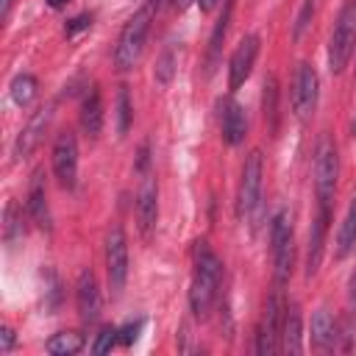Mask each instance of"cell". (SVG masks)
I'll return each instance as SVG.
<instances>
[{
    "label": "cell",
    "mask_w": 356,
    "mask_h": 356,
    "mask_svg": "<svg viewBox=\"0 0 356 356\" xmlns=\"http://www.w3.org/2000/svg\"><path fill=\"white\" fill-rule=\"evenodd\" d=\"M120 339V331L117 328H111V325H106V328H100V334L95 337V342H92V353H97V356H103V353H108L111 348H114V342Z\"/></svg>",
    "instance_id": "28"
},
{
    "label": "cell",
    "mask_w": 356,
    "mask_h": 356,
    "mask_svg": "<svg viewBox=\"0 0 356 356\" xmlns=\"http://www.w3.org/2000/svg\"><path fill=\"white\" fill-rule=\"evenodd\" d=\"M3 234H6V242H8V245L22 242V236H25V228H22V211L17 209V203H14V200H8V203H6V222H3Z\"/></svg>",
    "instance_id": "24"
},
{
    "label": "cell",
    "mask_w": 356,
    "mask_h": 356,
    "mask_svg": "<svg viewBox=\"0 0 356 356\" xmlns=\"http://www.w3.org/2000/svg\"><path fill=\"white\" fill-rule=\"evenodd\" d=\"M350 134L356 136V117H353V125H350Z\"/></svg>",
    "instance_id": "36"
},
{
    "label": "cell",
    "mask_w": 356,
    "mask_h": 356,
    "mask_svg": "<svg viewBox=\"0 0 356 356\" xmlns=\"http://www.w3.org/2000/svg\"><path fill=\"white\" fill-rule=\"evenodd\" d=\"M150 17H153V3H147L142 11H136L125 22V28H122V33L117 39V47H114V64H117V70L128 72V70L136 67V61H139V56L145 50L147 31H150Z\"/></svg>",
    "instance_id": "2"
},
{
    "label": "cell",
    "mask_w": 356,
    "mask_h": 356,
    "mask_svg": "<svg viewBox=\"0 0 356 356\" xmlns=\"http://www.w3.org/2000/svg\"><path fill=\"white\" fill-rule=\"evenodd\" d=\"M53 172L61 189H72L78 178V142L72 131H61L53 142Z\"/></svg>",
    "instance_id": "8"
},
{
    "label": "cell",
    "mask_w": 356,
    "mask_h": 356,
    "mask_svg": "<svg viewBox=\"0 0 356 356\" xmlns=\"http://www.w3.org/2000/svg\"><path fill=\"white\" fill-rule=\"evenodd\" d=\"M286 314H284V323H281V350H286V353H300L303 350V334H300V312H298V306L292 303V306H286L284 309Z\"/></svg>",
    "instance_id": "18"
},
{
    "label": "cell",
    "mask_w": 356,
    "mask_h": 356,
    "mask_svg": "<svg viewBox=\"0 0 356 356\" xmlns=\"http://www.w3.org/2000/svg\"><path fill=\"white\" fill-rule=\"evenodd\" d=\"M81 128L86 136H97L100 128H103V100H100V89L97 83H92L83 95V103H81Z\"/></svg>",
    "instance_id": "16"
},
{
    "label": "cell",
    "mask_w": 356,
    "mask_h": 356,
    "mask_svg": "<svg viewBox=\"0 0 356 356\" xmlns=\"http://www.w3.org/2000/svg\"><path fill=\"white\" fill-rule=\"evenodd\" d=\"M348 289H350V298L356 300V270H353V275H350V284H348Z\"/></svg>",
    "instance_id": "33"
},
{
    "label": "cell",
    "mask_w": 356,
    "mask_h": 356,
    "mask_svg": "<svg viewBox=\"0 0 356 356\" xmlns=\"http://www.w3.org/2000/svg\"><path fill=\"white\" fill-rule=\"evenodd\" d=\"M231 8H234V0H225V6H222V14H220V19H217V25H214V31H211V39H209V72L214 70V64H217V58H220V50H222V42H225V33H228V22H231Z\"/></svg>",
    "instance_id": "21"
},
{
    "label": "cell",
    "mask_w": 356,
    "mask_h": 356,
    "mask_svg": "<svg viewBox=\"0 0 356 356\" xmlns=\"http://www.w3.org/2000/svg\"><path fill=\"white\" fill-rule=\"evenodd\" d=\"M89 25H92V17H89V14H81V17H75V19L67 22L64 33H67V36H75L78 31H83V28H89Z\"/></svg>",
    "instance_id": "31"
},
{
    "label": "cell",
    "mask_w": 356,
    "mask_h": 356,
    "mask_svg": "<svg viewBox=\"0 0 356 356\" xmlns=\"http://www.w3.org/2000/svg\"><path fill=\"white\" fill-rule=\"evenodd\" d=\"M50 120H53V103L42 106V108L28 120V125H25V128L17 134V139H14V159H17V161L28 159V156L36 150V145L42 142V136H44Z\"/></svg>",
    "instance_id": "12"
},
{
    "label": "cell",
    "mask_w": 356,
    "mask_h": 356,
    "mask_svg": "<svg viewBox=\"0 0 356 356\" xmlns=\"http://www.w3.org/2000/svg\"><path fill=\"white\" fill-rule=\"evenodd\" d=\"M317 95H320V78L312 64H300L295 72L292 83V111L298 120H309L317 108Z\"/></svg>",
    "instance_id": "7"
},
{
    "label": "cell",
    "mask_w": 356,
    "mask_h": 356,
    "mask_svg": "<svg viewBox=\"0 0 356 356\" xmlns=\"http://www.w3.org/2000/svg\"><path fill=\"white\" fill-rule=\"evenodd\" d=\"M44 348L53 356H72V353H78L83 348V334H78V331H58V334H53L47 339Z\"/></svg>",
    "instance_id": "23"
},
{
    "label": "cell",
    "mask_w": 356,
    "mask_h": 356,
    "mask_svg": "<svg viewBox=\"0 0 356 356\" xmlns=\"http://www.w3.org/2000/svg\"><path fill=\"white\" fill-rule=\"evenodd\" d=\"M156 220H159V186H156L153 172L147 170L139 184V192H136V225H139V234L145 242L153 236Z\"/></svg>",
    "instance_id": "10"
},
{
    "label": "cell",
    "mask_w": 356,
    "mask_h": 356,
    "mask_svg": "<svg viewBox=\"0 0 356 356\" xmlns=\"http://www.w3.org/2000/svg\"><path fill=\"white\" fill-rule=\"evenodd\" d=\"M33 95H36V78H33V75L22 72V75H17V78L11 81V100H14L17 106H28V103L33 100Z\"/></svg>",
    "instance_id": "25"
},
{
    "label": "cell",
    "mask_w": 356,
    "mask_h": 356,
    "mask_svg": "<svg viewBox=\"0 0 356 356\" xmlns=\"http://www.w3.org/2000/svg\"><path fill=\"white\" fill-rule=\"evenodd\" d=\"M220 278H222V261L217 259V253L209 248L206 239H197L195 242V273H192V289H189V306L197 320L209 317L217 289H220Z\"/></svg>",
    "instance_id": "1"
},
{
    "label": "cell",
    "mask_w": 356,
    "mask_h": 356,
    "mask_svg": "<svg viewBox=\"0 0 356 356\" xmlns=\"http://www.w3.org/2000/svg\"><path fill=\"white\" fill-rule=\"evenodd\" d=\"M256 56H259V36L256 33L242 36V42L236 44V50L228 61V89H239L250 78Z\"/></svg>",
    "instance_id": "11"
},
{
    "label": "cell",
    "mask_w": 356,
    "mask_h": 356,
    "mask_svg": "<svg viewBox=\"0 0 356 356\" xmlns=\"http://www.w3.org/2000/svg\"><path fill=\"white\" fill-rule=\"evenodd\" d=\"M175 64H178V58H175V47H167V50L159 56L156 70H153L159 86H170V81H172V75H175Z\"/></svg>",
    "instance_id": "26"
},
{
    "label": "cell",
    "mask_w": 356,
    "mask_h": 356,
    "mask_svg": "<svg viewBox=\"0 0 356 356\" xmlns=\"http://www.w3.org/2000/svg\"><path fill=\"white\" fill-rule=\"evenodd\" d=\"M28 214L42 228L50 231V209H47V189H44V170H33L28 184Z\"/></svg>",
    "instance_id": "14"
},
{
    "label": "cell",
    "mask_w": 356,
    "mask_h": 356,
    "mask_svg": "<svg viewBox=\"0 0 356 356\" xmlns=\"http://www.w3.org/2000/svg\"><path fill=\"white\" fill-rule=\"evenodd\" d=\"M314 6H317V0H303V3H300V11H298L295 25H292V36H295V39H300L303 31L309 28V22H312V17H314Z\"/></svg>",
    "instance_id": "29"
},
{
    "label": "cell",
    "mask_w": 356,
    "mask_h": 356,
    "mask_svg": "<svg viewBox=\"0 0 356 356\" xmlns=\"http://www.w3.org/2000/svg\"><path fill=\"white\" fill-rule=\"evenodd\" d=\"M261 175H264V161L261 150H250L245 164H242V181H239V200H236V214L242 222H250L259 197H261Z\"/></svg>",
    "instance_id": "5"
},
{
    "label": "cell",
    "mask_w": 356,
    "mask_h": 356,
    "mask_svg": "<svg viewBox=\"0 0 356 356\" xmlns=\"http://www.w3.org/2000/svg\"><path fill=\"white\" fill-rule=\"evenodd\" d=\"M353 47H356V0H345L339 17H337V25H334V33H331V42H328V67L331 72H342L353 56Z\"/></svg>",
    "instance_id": "3"
},
{
    "label": "cell",
    "mask_w": 356,
    "mask_h": 356,
    "mask_svg": "<svg viewBox=\"0 0 356 356\" xmlns=\"http://www.w3.org/2000/svg\"><path fill=\"white\" fill-rule=\"evenodd\" d=\"M106 278L111 295H122L128 281V239L120 222H114L106 234Z\"/></svg>",
    "instance_id": "4"
},
{
    "label": "cell",
    "mask_w": 356,
    "mask_h": 356,
    "mask_svg": "<svg viewBox=\"0 0 356 356\" xmlns=\"http://www.w3.org/2000/svg\"><path fill=\"white\" fill-rule=\"evenodd\" d=\"M356 245V200H350L348 206V214L339 225V234H337V259H345Z\"/></svg>",
    "instance_id": "22"
},
{
    "label": "cell",
    "mask_w": 356,
    "mask_h": 356,
    "mask_svg": "<svg viewBox=\"0 0 356 356\" xmlns=\"http://www.w3.org/2000/svg\"><path fill=\"white\" fill-rule=\"evenodd\" d=\"M197 3H200V8H203V11H211V8L217 6V0H197Z\"/></svg>",
    "instance_id": "34"
},
{
    "label": "cell",
    "mask_w": 356,
    "mask_h": 356,
    "mask_svg": "<svg viewBox=\"0 0 356 356\" xmlns=\"http://www.w3.org/2000/svg\"><path fill=\"white\" fill-rule=\"evenodd\" d=\"M117 331H120V342H122V345H134L136 337H139V331H142V320L128 323V325H122V328H117Z\"/></svg>",
    "instance_id": "30"
},
{
    "label": "cell",
    "mask_w": 356,
    "mask_h": 356,
    "mask_svg": "<svg viewBox=\"0 0 356 356\" xmlns=\"http://www.w3.org/2000/svg\"><path fill=\"white\" fill-rule=\"evenodd\" d=\"M245 131H248V120H245V111L236 100H225L222 103V139L225 145H239L245 139Z\"/></svg>",
    "instance_id": "17"
},
{
    "label": "cell",
    "mask_w": 356,
    "mask_h": 356,
    "mask_svg": "<svg viewBox=\"0 0 356 356\" xmlns=\"http://www.w3.org/2000/svg\"><path fill=\"white\" fill-rule=\"evenodd\" d=\"M75 303H78V314L86 325L97 323L100 317V309H103V300H100V289H97V278L89 267L81 270L78 275V284H75Z\"/></svg>",
    "instance_id": "13"
},
{
    "label": "cell",
    "mask_w": 356,
    "mask_h": 356,
    "mask_svg": "<svg viewBox=\"0 0 356 356\" xmlns=\"http://www.w3.org/2000/svg\"><path fill=\"white\" fill-rule=\"evenodd\" d=\"M278 348H281V300H278V292H273L264 300V312L256 328V353L270 356Z\"/></svg>",
    "instance_id": "9"
},
{
    "label": "cell",
    "mask_w": 356,
    "mask_h": 356,
    "mask_svg": "<svg viewBox=\"0 0 356 356\" xmlns=\"http://www.w3.org/2000/svg\"><path fill=\"white\" fill-rule=\"evenodd\" d=\"M337 339V323L328 309H317L312 317V342L317 348H331Z\"/></svg>",
    "instance_id": "20"
},
{
    "label": "cell",
    "mask_w": 356,
    "mask_h": 356,
    "mask_svg": "<svg viewBox=\"0 0 356 356\" xmlns=\"http://www.w3.org/2000/svg\"><path fill=\"white\" fill-rule=\"evenodd\" d=\"M261 114H264V125H267V134L275 136L278 131V81L275 75L270 72L264 78V86H261Z\"/></svg>",
    "instance_id": "19"
},
{
    "label": "cell",
    "mask_w": 356,
    "mask_h": 356,
    "mask_svg": "<svg viewBox=\"0 0 356 356\" xmlns=\"http://www.w3.org/2000/svg\"><path fill=\"white\" fill-rule=\"evenodd\" d=\"M131 128V97H128V86L117 89V134H128Z\"/></svg>",
    "instance_id": "27"
},
{
    "label": "cell",
    "mask_w": 356,
    "mask_h": 356,
    "mask_svg": "<svg viewBox=\"0 0 356 356\" xmlns=\"http://www.w3.org/2000/svg\"><path fill=\"white\" fill-rule=\"evenodd\" d=\"M14 342H17V337H14V331H11L8 325H3V328H0V353H11V348H14Z\"/></svg>",
    "instance_id": "32"
},
{
    "label": "cell",
    "mask_w": 356,
    "mask_h": 356,
    "mask_svg": "<svg viewBox=\"0 0 356 356\" xmlns=\"http://www.w3.org/2000/svg\"><path fill=\"white\" fill-rule=\"evenodd\" d=\"M50 3V8H61V6H67L70 0H47Z\"/></svg>",
    "instance_id": "35"
},
{
    "label": "cell",
    "mask_w": 356,
    "mask_h": 356,
    "mask_svg": "<svg viewBox=\"0 0 356 356\" xmlns=\"http://www.w3.org/2000/svg\"><path fill=\"white\" fill-rule=\"evenodd\" d=\"M325 225H328V206H320L312 231H309V248H306V275L312 278L320 270L323 261V248H325Z\"/></svg>",
    "instance_id": "15"
},
{
    "label": "cell",
    "mask_w": 356,
    "mask_h": 356,
    "mask_svg": "<svg viewBox=\"0 0 356 356\" xmlns=\"http://www.w3.org/2000/svg\"><path fill=\"white\" fill-rule=\"evenodd\" d=\"M337 178H339V156L331 139H323L317 147V159H314V189H317V200L320 206H328L337 189Z\"/></svg>",
    "instance_id": "6"
}]
</instances>
